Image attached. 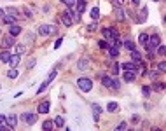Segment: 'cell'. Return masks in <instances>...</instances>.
<instances>
[{"label":"cell","mask_w":166,"mask_h":131,"mask_svg":"<svg viewBox=\"0 0 166 131\" xmlns=\"http://www.w3.org/2000/svg\"><path fill=\"white\" fill-rule=\"evenodd\" d=\"M56 32H58V28L54 25H40L38 26V35H42V37H49Z\"/></svg>","instance_id":"obj_1"},{"label":"cell","mask_w":166,"mask_h":131,"mask_svg":"<svg viewBox=\"0 0 166 131\" xmlns=\"http://www.w3.org/2000/svg\"><path fill=\"white\" fill-rule=\"evenodd\" d=\"M77 86H79V89L80 91H91V88H93V80L91 79H88V77H80L79 80H77Z\"/></svg>","instance_id":"obj_2"},{"label":"cell","mask_w":166,"mask_h":131,"mask_svg":"<svg viewBox=\"0 0 166 131\" xmlns=\"http://www.w3.org/2000/svg\"><path fill=\"white\" fill-rule=\"evenodd\" d=\"M12 46H14V37H12V35L4 37L2 42H0V47H4V49H9V47H12Z\"/></svg>","instance_id":"obj_3"},{"label":"cell","mask_w":166,"mask_h":131,"mask_svg":"<svg viewBox=\"0 0 166 131\" xmlns=\"http://www.w3.org/2000/svg\"><path fill=\"white\" fill-rule=\"evenodd\" d=\"M91 110H93V119L98 122V121H100V115H101V112H103V110H101V107H100L98 103H93V105H91Z\"/></svg>","instance_id":"obj_4"},{"label":"cell","mask_w":166,"mask_h":131,"mask_svg":"<svg viewBox=\"0 0 166 131\" xmlns=\"http://www.w3.org/2000/svg\"><path fill=\"white\" fill-rule=\"evenodd\" d=\"M23 121H25L26 124H33V122L37 121V115L32 114V112H26V114H23Z\"/></svg>","instance_id":"obj_5"},{"label":"cell","mask_w":166,"mask_h":131,"mask_svg":"<svg viewBox=\"0 0 166 131\" xmlns=\"http://www.w3.org/2000/svg\"><path fill=\"white\" fill-rule=\"evenodd\" d=\"M5 122H7V126H9V128H14V126L18 124V117H16L14 114H11V115H5Z\"/></svg>","instance_id":"obj_6"},{"label":"cell","mask_w":166,"mask_h":131,"mask_svg":"<svg viewBox=\"0 0 166 131\" xmlns=\"http://www.w3.org/2000/svg\"><path fill=\"white\" fill-rule=\"evenodd\" d=\"M61 21H63V25H65V26H72V23H74V21H72V16H70V12H68V11H65V12L61 14Z\"/></svg>","instance_id":"obj_7"},{"label":"cell","mask_w":166,"mask_h":131,"mask_svg":"<svg viewBox=\"0 0 166 131\" xmlns=\"http://www.w3.org/2000/svg\"><path fill=\"white\" fill-rule=\"evenodd\" d=\"M19 33H21V26H19V25H16V23H14V25H11V26H9V35L18 37Z\"/></svg>","instance_id":"obj_8"},{"label":"cell","mask_w":166,"mask_h":131,"mask_svg":"<svg viewBox=\"0 0 166 131\" xmlns=\"http://www.w3.org/2000/svg\"><path fill=\"white\" fill-rule=\"evenodd\" d=\"M9 58H11V53H9L7 49L0 51V61H2V63H9Z\"/></svg>","instance_id":"obj_9"},{"label":"cell","mask_w":166,"mask_h":131,"mask_svg":"<svg viewBox=\"0 0 166 131\" xmlns=\"http://www.w3.org/2000/svg\"><path fill=\"white\" fill-rule=\"evenodd\" d=\"M75 7H77V12H79V14H82V12H84V9H86V0H77Z\"/></svg>","instance_id":"obj_10"},{"label":"cell","mask_w":166,"mask_h":131,"mask_svg":"<svg viewBox=\"0 0 166 131\" xmlns=\"http://www.w3.org/2000/svg\"><path fill=\"white\" fill-rule=\"evenodd\" d=\"M19 59H21L19 54H11V58H9V65H11V67H16V65L19 63Z\"/></svg>","instance_id":"obj_11"},{"label":"cell","mask_w":166,"mask_h":131,"mask_svg":"<svg viewBox=\"0 0 166 131\" xmlns=\"http://www.w3.org/2000/svg\"><path fill=\"white\" fill-rule=\"evenodd\" d=\"M88 65H89V61H88V58H80V59H79V63H77V67H79V70H84V68H88Z\"/></svg>","instance_id":"obj_12"},{"label":"cell","mask_w":166,"mask_h":131,"mask_svg":"<svg viewBox=\"0 0 166 131\" xmlns=\"http://www.w3.org/2000/svg\"><path fill=\"white\" fill-rule=\"evenodd\" d=\"M47 112H49V103H47V101L40 103V105H38V114H47Z\"/></svg>","instance_id":"obj_13"},{"label":"cell","mask_w":166,"mask_h":131,"mask_svg":"<svg viewBox=\"0 0 166 131\" xmlns=\"http://www.w3.org/2000/svg\"><path fill=\"white\" fill-rule=\"evenodd\" d=\"M124 80H126V82H133V80H135V72H133V70H126Z\"/></svg>","instance_id":"obj_14"},{"label":"cell","mask_w":166,"mask_h":131,"mask_svg":"<svg viewBox=\"0 0 166 131\" xmlns=\"http://www.w3.org/2000/svg\"><path fill=\"white\" fill-rule=\"evenodd\" d=\"M115 16H117V19H119V21H124V18H126L124 11H123L121 7H115Z\"/></svg>","instance_id":"obj_15"},{"label":"cell","mask_w":166,"mask_h":131,"mask_svg":"<svg viewBox=\"0 0 166 131\" xmlns=\"http://www.w3.org/2000/svg\"><path fill=\"white\" fill-rule=\"evenodd\" d=\"M5 14H9V16H14V18H18V16H19V11H18V9H14V7H9V9H5Z\"/></svg>","instance_id":"obj_16"},{"label":"cell","mask_w":166,"mask_h":131,"mask_svg":"<svg viewBox=\"0 0 166 131\" xmlns=\"http://www.w3.org/2000/svg\"><path fill=\"white\" fill-rule=\"evenodd\" d=\"M16 19H18V18H14V16H9V14H7V16H4V18H2V21H4V23H7V25H14V23H16Z\"/></svg>","instance_id":"obj_17"},{"label":"cell","mask_w":166,"mask_h":131,"mask_svg":"<svg viewBox=\"0 0 166 131\" xmlns=\"http://www.w3.org/2000/svg\"><path fill=\"white\" fill-rule=\"evenodd\" d=\"M131 58H133V61H135V63H138V61L142 59V54H140L136 49H133V51H131Z\"/></svg>","instance_id":"obj_18"},{"label":"cell","mask_w":166,"mask_h":131,"mask_svg":"<svg viewBox=\"0 0 166 131\" xmlns=\"http://www.w3.org/2000/svg\"><path fill=\"white\" fill-rule=\"evenodd\" d=\"M18 75H19V72L16 70V67H12V68H11V70L7 72V77H9V79H16Z\"/></svg>","instance_id":"obj_19"},{"label":"cell","mask_w":166,"mask_h":131,"mask_svg":"<svg viewBox=\"0 0 166 131\" xmlns=\"http://www.w3.org/2000/svg\"><path fill=\"white\" fill-rule=\"evenodd\" d=\"M53 126H54V122H53V121H44V124H42V130L51 131V130H53Z\"/></svg>","instance_id":"obj_20"},{"label":"cell","mask_w":166,"mask_h":131,"mask_svg":"<svg viewBox=\"0 0 166 131\" xmlns=\"http://www.w3.org/2000/svg\"><path fill=\"white\" fill-rule=\"evenodd\" d=\"M123 70H124V72H126V70L136 72V65H135V63H124V65H123Z\"/></svg>","instance_id":"obj_21"},{"label":"cell","mask_w":166,"mask_h":131,"mask_svg":"<svg viewBox=\"0 0 166 131\" xmlns=\"http://www.w3.org/2000/svg\"><path fill=\"white\" fill-rule=\"evenodd\" d=\"M91 18L94 19V21L100 18V9H98V7H93L91 9Z\"/></svg>","instance_id":"obj_22"},{"label":"cell","mask_w":166,"mask_h":131,"mask_svg":"<svg viewBox=\"0 0 166 131\" xmlns=\"http://www.w3.org/2000/svg\"><path fill=\"white\" fill-rule=\"evenodd\" d=\"M147 40H149V35H147V33H140V37H138V42H140L142 46H145V44H147Z\"/></svg>","instance_id":"obj_23"},{"label":"cell","mask_w":166,"mask_h":131,"mask_svg":"<svg viewBox=\"0 0 166 131\" xmlns=\"http://www.w3.org/2000/svg\"><path fill=\"white\" fill-rule=\"evenodd\" d=\"M53 122H54V124L58 126V128H63V126H65V121H63V117H59V115L56 117V119L53 121Z\"/></svg>","instance_id":"obj_24"},{"label":"cell","mask_w":166,"mask_h":131,"mask_svg":"<svg viewBox=\"0 0 166 131\" xmlns=\"http://www.w3.org/2000/svg\"><path fill=\"white\" fill-rule=\"evenodd\" d=\"M61 2H63V4H65L68 9H74L75 4H77V0H61Z\"/></svg>","instance_id":"obj_25"},{"label":"cell","mask_w":166,"mask_h":131,"mask_svg":"<svg viewBox=\"0 0 166 131\" xmlns=\"http://www.w3.org/2000/svg\"><path fill=\"white\" fill-rule=\"evenodd\" d=\"M121 88V82L117 80V79H112L110 80V89H119Z\"/></svg>","instance_id":"obj_26"},{"label":"cell","mask_w":166,"mask_h":131,"mask_svg":"<svg viewBox=\"0 0 166 131\" xmlns=\"http://www.w3.org/2000/svg\"><path fill=\"white\" fill-rule=\"evenodd\" d=\"M110 77H105V75H101V84L105 86V88H110Z\"/></svg>","instance_id":"obj_27"},{"label":"cell","mask_w":166,"mask_h":131,"mask_svg":"<svg viewBox=\"0 0 166 131\" xmlns=\"http://www.w3.org/2000/svg\"><path fill=\"white\" fill-rule=\"evenodd\" d=\"M109 54H110V56H117V54H119V49L114 47V46H109Z\"/></svg>","instance_id":"obj_28"},{"label":"cell","mask_w":166,"mask_h":131,"mask_svg":"<svg viewBox=\"0 0 166 131\" xmlns=\"http://www.w3.org/2000/svg\"><path fill=\"white\" fill-rule=\"evenodd\" d=\"M124 47H126L128 51H133V49H135V44H133L131 40H124Z\"/></svg>","instance_id":"obj_29"},{"label":"cell","mask_w":166,"mask_h":131,"mask_svg":"<svg viewBox=\"0 0 166 131\" xmlns=\"http://www.w3.org/2000/svg\"><path fill=\"white\" fill-rule=\"evenodd\" d=\"M107 110H109V112H114V110H117V103H115V101H110V103L107 105Z\"/></svg>","instance_id":"obj_30"},{"label":"cell","mask_w":166,"mask_h":131,"mask_svg":"<svg viewBox=\"0 0 166 131\" xmlns=\"http://www.w3.org/2000/svg\"><path fill=\"white\" fill-rule=\"evenodd\" d=\"M112 74L114 75L119 74V63H115V61H114V65H112Z\"/></svg>","instance_id":"obj_31"},{"label":"cell","mask_w":166,"mask_h":131,"mask_svg":"<svg viewBox=\"0 0 166 131\" xmlns=\"http://www.w3.org/2000/svg\"><path fill=\"white\" fill-rule=\"evenodd\" d=\"M47 84H49V82H47V80H44V82H42V84H40V88H38V89H37V93H38V94L42 93V91H44V89H46V88H47Z\"/></svg>","instance_id":"obj_32"},{"label":"cell","mask_w":166,"mask_h":131,"mask_svg":"<svg viewBox=\"0 0 166 131\" xmlns=\"http://www.w3.org/2000/svg\"><path fill=\"white\" fill-rule=\"evenodd\" d=\"M98 47H100V49H109V44H107L105 40H100V42H98Z\"/></svg>","instance_id":"obj_33"},{"label":"cell","mask_w":166,"mask_h":131,"mask_svg":"<svg viewBox=\"0 0 166 131\" xmlns=\"http://www.w3.org/2000/svg\"><path fill=\"white\" fill-rule=\"evenodd\" d=\"M124 2H126V0H112V4H114L115 7H123V5H124Z\"/></svg>","instance_id":"obj_34"},{"label":"cell","mask_w":166,"mask_h":131,"mask_svg":"<svg viewBox=\"0 0 166 131\" xmlns=\"http://www.w3.org/2000/svg\"><path fill=\"white\" fill-rule=\"evenodd\" d=\"M165 53H166V47L165 46H159V47H157V54H159V56H165Z\"/></svg>","instance_id":"obj_35"},{"label":"cell","mask_w":166,"mask_h":131,"mask_svg":"<svg viewBox=\"0 0 166 131\" xmlns=\"http://www.w3.org/2000/svg\"><path fill=\"white\" fill-rule=\"evenodd\" d=\"M94 30H98V25H96V23H91V25H88V32H94Z\"/></svg>","instance_id":"obj_36"},{"label":"cell","mask_w":166,"mask_h":131,"mask_svg":"<svg viewBox=\"0 0 166 131\" xmlns=\"http://www.w3.org/2000/svg\"><path fill=\"white\" fill-rule=\"evenodd\" d=\"M157 70H159V72H165V70H166V63H165V61H161V63L157 65Z\"/></svg>","instance_id":"obj_37"},{"label":"cell","mask_w":166,"mask_h":131,"mask_svg":"<svg viewBox=\"0 0 166 131\" xmlns=\"http://www.w3.org/2000/svg\"><path fill=\"white\" fill-rule=\"evenodd\" d=\"M142 93L145 94V96H149V94H150V89H149V86H142Z\"/></svg>","instance_id":"obj_38"},{"label":"cell","mask_w":166,"mask_h":131,"mask_svg":"<svg viewBox=\"0 0 166 131\" xmlns=\"http://www.w3.org/2000/svg\"><path fill=\"white\" fill-rule=\"evenodd\" d=\"M56 77V70H53L51 74H49V79H47V82H53V79Z\"/></svg>","instance_id":"obj_39"},{"label":"cell","mask_w":166,"mask_h":131,"mask_svg":"<svg viewBox=\"0 0 166 131\" xmlns=\"http://www.w3.org/2000/svg\"><path fill=\"white\" fill-rule=\"evenodd\" d=\"M126 126H128L126 122H121V124L117 126V130H119V131H123V130H126Z\"/></svg>","instance_id":"obj_40"},{"label":"cell","mask_w":166,"mask_h":131,"mask_svg":"<svg viewBox=\"0 0 166 131\" xmlns=\"http://www.w3.org/2000/svg\"><path fill=\"white\" fill-rule=\"evenodd\" d=\"M61 42H63V38H58V40H56V42H54V49H58V47L61 46Z\"/></svg>","instance_id":"obj_41"},{"label":"cell","mask_w":166,"mask_h":131,"mask_svg":"<svg viewBox=\"0 0 166 131\" xmlns=\"http://www.w3.org/2000/svg\"><path fill=\"white\" fill-rule=\"evenodd\" d=\"M23 12H25V16H26V18H32V11H28V9H23Z\"/></svg>","instance_id":"obj_42"},{"label":"cell","mask_w":166,"mask_h":131,"mask_svg":"<svg viewBox=\"0 0 166 131\" xmlns=\"http://www.w3.org/2000/svg\"><path fill=\"white\" fill-rule=\"evenodd\" d=\"M26 67H28V68H33V67H35V59H30V61H28V65H26Z\"/></svg>","instance_id":"obj_43"},{"label":"cell","mask_w":166,"mask_h":131,"mask_svg":"<svg viewBox=\"0 0 166 131\" xmlns=\"http://www.w3.org/2000/svg\"><path fill=\"white\" fill-rule=\"evenodd\" d=\"M149 75H150V79H156V77H157V72L152 70V72H149Z\"/></svg>","instance_id":"obj_44"},{"label":"cell","mask_w":166,"mask_h":131,"mask_svg":"<svg viewBox=\"0 0 166 131\" xmlns=\"http://www.w3.org/2000/svg\"><path fill=\"white\" fill-rule=\"evenodd\" d=\"M18 51H19V53H23V51H25V47H23V44H19V46H18Z\"/></svg>","instance_id":"obj_45"},{"label":"cell","mask_w":166,"mask_h":131,"mask_svg":"<svg viewBox=\"0 0 166 131\" xmlns=\"http://www.w3.org/2000/svg\"><path fill=\"white\" fill-rule=\"evenodd\" d=\"M4 16H5V11H4V9H0V19L4 18Z\"/></svg>","instance_id":"obj_46"},{"label":"cell","mask_w":166,"mask_h":131,"mask_svg":"<svg viewBox=\"0 0 166 131\" xmlns=\"http://www.w3.org/2000/svg\"><path fill=\"white\" fill-rule=\"evenodd\" d=\"M0 122H5V115H0Z\"/></svg>","instance_id":"obj_47"},{"label":"cell","mask_w":166,"mask_h":131,"mask_svg":"<svg viewBox=\"0 0 166 131\" xmlns=\"http://www.w3.org/2000/svg\"><path fill=\"white\" fill-rule=\"evenodd\" d=\"M131 2H135V4H140V0H131Z\"/></svg>","instance_id":"obj_48"},{"label":"cell","mask_w":166,"mask_h":131,"mask_svg":"<svg viewBox=\"0 0 166 131\" xmlns=\"http://www.w3.org/2000/svg\"><path fill=\"white\" fill-rule=\"evenodd\" d=\"M156 2H157V0H156Z\"/></svg>","instance_id":"obj_49"}]
</instances>
